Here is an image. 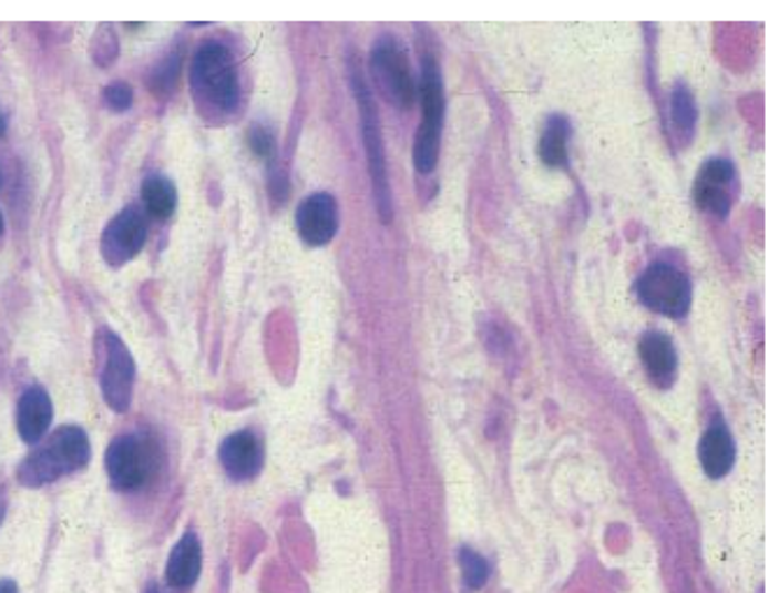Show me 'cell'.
<instances>
[{
	"label": "cell",
	"instance_id": "25",
	"mask_svg": "<svg viewBox=\"0 0 779 593\" xmlns=\"http://www.w3.org/2000/svg\"><path fill=\"white\" fill-rule=\"evenodd\" d=\"M3 131H6V122H3V116H0V135H3Z\"/></svg>",
	"mask_w": 779,
	"mask_h": 593
},
{
	"label": "cell",
	"instance_id": "26",
	"mask_svg": "<svg viewBox=\"0 0 779 593\" xmlns=\"http://www.w3.org/2000/svg\"><path fill=\"white\" fill-rule=\"evenodd\" d=\"M0 233H3V215H0Z\"/></svg>",
	"mask_w": 779,
	"mask_h": 593
},
{
	"label": "cell",
	"instance_id": "10",
	"mask_svg": "<svg viewBox=\"0 0 779 593\" xmlns=\"http://www.w3.org/2000/svg\"><path fill=\"white\" fill-rule=\"evenodd\" d=\"M734 165L724 159L707 161L696 177V203L707 212L726 217L730 209V201H734Z\"/></svg>",
	"mask_w": 779,
	"mask_h": 593
},
{
	"label": "cell",
	"instance_id": "22",
	"mask_svg": "<svg viewBox=\"0 0 779 593\" xmlns=\"http://www.w3.org/2000/svg\"><path fill=\"white\" fill-rule=\"evenodd\" d=\"M105 101H107V105L112 110L124 112L133 103V89L129 84H124V82H114V84H110L105 89Z\"/></svg>",
	"mask_w": 779,
	"mask_h": 593
},
{
	"label": "cell",
	"instance_id": "19",
	"mask_svg": "<svg viewBox=\"0 0 779 593\" xmlns=\"http://www.w3.org/2000/svg\"><path fill=\"white\" fill-rule=\"evenodd\" d=\"M673 122L677 131L689 133L696 126V101L691 96V91L687 86H675L673 91Z\"/></svg>",
	"mask_w": 779,
	"mask_h": 593
},
{
	"label": "cell",
	"instance_id": "12",
	"mask_svg": "<svg viewBox=\"0 0 779 593\" xmlns=\"http://www.w3.org/2000/svg\"><path fill=\"white\" fill-rule=\"evenodd\" d=\"M219 461L233 480H252L264 466V447L249 431L233 433L219 447Z\"/></svg>",
	"mask_w": 779,
	"mask_h": 593
},
{
	"label": "cell",
	"instance_id": "13",
	"mask_svg": "<svg viewBox=\"0 0 779 593\" xmlns=\"http://www.w3.org/2000/svg\"><path fill=\"white\" fill-rule=\"evenodd\" d=\"M54 417L52 398L47 396L42 387H31L23 391L17 406V431L23 442L35 444L50 431Z\"/></svg>",
	"mask_w": 779,
	"mask_h": 593
},
{
	"label": "cell",
	"instance_id": "21",
	"mask_svg": "<svg viewBox=\"0 0 779 593\" xmlns=\"http://www.w3.org/2000/svg\"><path fill=\"white\" fill-rule=\"evenodd\" d=\"M461 568H463V582L468 589H480L489 577L486 561L472 550H461Z\"/></svg>",
	"mask_w": 779,
	"mask_h": 593
},
{
	"label": "cell",
	"instance_id": "6",
	"mask_svg": "<svg viewBox=\"0 0 779 593\" xmlns=\"http://www.w3.org/2000/svg\"><path fill=\"white\" fill-rule=\"evenodd\" d=\"M637 296L654 313L679 319L687 315L691 305V287L689 279L677 268L656 264L637 282Z\"/></svg>",
	"mask_w": 779,
	"mask_h": 593
},
{
	"label": "cell",
	"instance_id": "20",
	"mask_svg": "<svg viewBox=\"0 0 779 593\" xmlns=\"http://www.w3.org/2000/svg\"><path fill=\"white\" fill-rule=\"evenodd\" d=\"M177 78H180V54H168L156 65V70L150 78V84L154 86L156 93H171Z\"/></svg>",
	"mask_w": 779,
	"mask_h": 593
},
{
	"label": "cell",
	"instance_id": "14",
	"mask_svg": "<svg viewBox=\"0 0 779 593\" xmlns=\"http://www.w3.org/2000/svg\"><path fill=\"white\" fill-rule=\"evenodd\" d=\"M698 459L707 478L719 480L730 472L736 461V444L726 429V423L715 421L710 429L705 431L698 447Z\"/></svg>",
	"mask_w": 779,
	"mask_h": 593
},
{
	"label": "cell",
	"instance_id": "3",
	"mask_svg": "<svg viewBox=\"0 0 779 593\" xmlns=\"http://www.w3.org/2000/svg\"><path fill=\"white\" fill-rule=\"evenodd\" d=\"M419 99H421V124L414 142V163L419 173H431L440 154V133L444 116V96L438 63L427 57L421 68L419 80Z\"/></svg>",
	"mask_w": 779,
	"mask_h": 593
},
{
	"label": "cell",
	"instance_id": "24",
	"mask_svg": "<svg viewBox=\"0 0 779 593\" xmlns=\"http://www.w3.org/2000/svg\"><path fill=\"white\" fill-rule=\"evenodd\" d=\"M0 593H19V591H17V584H14V582L3 580V582H0Z\"/></svg>",
	"mask_w": 779,
	"mask_h": 593
},
{
	"label": "cell",
	"instance_id": "8",
	"mask_svg": "<svg viewBox=\"0 0 779 593\" xmlns=\"http://www.w3.org/2000/svg\"><path fill=\"white\" fill-rule=\"evenodd\" d=\"M107 478L114 489L133 491L143 487L150 472V459L145 452V444L133 436H122L112 440L105 454Z\"/></svg>",
	"mask_w": 779,
	"mask_h": 593
},
{
	"label": "cell",
	"instance_id": "17",
	"mask_svg": "<svg viewBox=\"0 0 779 593\" xmlns=\"http://www.w3.org/2000/svg\"><path fill=\"white\" fill-rule=\"evenodd\" d=\"M568 122L563 116L550 119V124L542 133L540 140V159L545 161L550 168H563L568 163V152H565V142H568Z\"/></svg>",
	"mask_w": 779,
	"mask_h": 593
},
{
	"label": "cell",
	"instance_id": "4",
	"mask_svg": "<svg viewBox=\"0 0 779 593\" xmlns=\"http://www.w3.org/2000/svg\"><path fill=\"white\" fill-rule=\"evenodd\" d=\"M351 89H353V96H357V103L361 110L368 171H370V180H372V192L377 198V209H380V217L389 224L391 222V188H389L387 159H385V147H382L380 116H377L372 93H370L368 84L363 82L359 68L351 70Z\"/></svg>",
	"mask_w": 779,
	"mask_h": 593
},
{
	"label": "cell",
	"instance_id": "7",
	"mask_svg": "<svg viewBox=\"0 0 779 593\" xmlns=\"http://www.w3.org/2000/svg\"><path fill=\"white\" fill-rule=\"evenodd\" d=\"M135 364L126 345L114 334H107V354L101 375L103 398L114 412H126L133 398Z\"/></svg>",
	"mask_w": 779,
	"mask_h": 593
},
{
	"label": "cell",
	"instance_id": "9",
	"mask_svg": "<svg viewBox=\"0 0 779 593\" xmlns=\"http://www.w3.org/2000/svg\"><path fill=\"white\" fill-rule=\"evenodd\" d=\"M145 241H147V222L137 209L129 207L107 224L103 233L101 252L110 266H122L145 247Z\"/></svg>",
	"mask_w": 779,
	"mask_h": 593
},
{
	"label": "cell",
	"instance_id": "1",
	"mask_svg": "<svg viewBox=\"0 0 779 593\" xmlns=\"http://www.w3.org/2000/svg\"><path fill=\"white\" fill-rule=\"evenodd\" d=\"M91 444L80 426H63L47 444L23 459L17 478L27 487H44L57 482L63 474L82 470L89 463Z\"/></svg>",
	"mask_w": 779,
	"mask_h": 593
},
{
	"label": "cell",
	"instance_id": "11",
	"mask_svg": "<svg viewBox=\"0 0 779 593\" xmlns=\"http://www.w3.org/2000/svg\"><path fill=\"white\" fill-rule=\"evenodd\" d=\"M296 226L300 237L312 247L334 241L338 231V203L328 194H312L305 198L296 212Z\"/></svg>",
	"mask_w": 779,
	"mask_h": 593
},
{
	"label": "cell",
	"instance_id": "5",
	"mask_svg": "<svg viewBox=\"0 0 779 593\" xmlns=\"http://www.w3.org/2000/svg\"><path fill=\"white\" fill-rule=\"evenodd\" d=\"M370 70L377 89L389 103L398 108H412L419 91L403 44L391 35L377 40L370 57Z\"/></svg>",
	"mask_w": 779,
	"mask_h": 593
},
{
	"label": "cell",
	"instance_id": "16",
	"mask_svg": "<svg viewBox=\"0 0 779 593\" xmlns=\"http://www.w3.org/2000/svg\"><path fill=\"white\" fill-rule=\"evenodd\" d=\"M203 552L201 542L194 533H184L173 548L168 563H165V582L173 589L192 586L201 575Z\"/></svg>",
	"mask_w": 779,
	"mask_h": 593
},
{
	"label": "cell",
	"instance_id": "23",
	"mask_svg": "<svg viewBox=\"0 0 779 593\" xmlns=\"http://www.w3.org/2000/svg\"><path fill=\"white\" fill-rule=\"evenodd\" d=\"M249 145L258 156H270L275 152V135L264 126H254L249 133Z\"/></svg>",
	"mask_w": 779,
	"mask_h": 593
},
{
	"label": "cell",
	"instance_id": "27",
	"mask_svg": "<svg viewBox=\"0 0 779 593\" xmlns=\"http://www.w3.org/2000/svg\"><path fill=\"white\" fill-rule=\"evenodd\" d=\"M152 593H156V591H152Z\"/></svg>",
	"mask_w": 779,
	"mask_h": 593
},
{
	"label": "cell",
	"instance_id": "2",
	"mask_svg": "<svg viewBox=\"0 0 779 593\" xmlns=\"http://www.w3.org/2000/svg\"><path fill=\"white\" fill-rule=\"evenodd\" d=\"M192 84L198 96L217 110H233L240 99L238 73L230 52L219 42H205L192 63Z\"/></svg>",
	"mask_w": 779,
	"mask_h": 593
},
{
	"label": "cell",
	"instance_id": "18",
	"mask_svg": "<svg viewBox=\"0 0 779 593\" xmlns=\"http://www.w3.org/2000/svg\"><path fill=\"white\" fill-rule=\"evenodd\" d=\"M143 203L147 212L156 219H165L173 215V209L177 205V192L175 184L165 177H150L143 184Z\"/></svg>",
	"mask_w": 779,
	"mask_h": 593
},
{
	"label": "cell",
	"instance_id": "15",
	"mask_svg": "<svg viewBox=\"0 0 779 593\" xmlns=\"http://www.w3.org/2000/svg\"><path fill=\"white\" fill-rule=\"evenodd\" d=\"M640 359L647 368V375L652 377V382L658 387H670L675 372H677V354L675 345L668 336L652 330L640 340Z\"/></svg>",
	"mask_w": 779,
	"mask_h": 593
}]
</instances>
